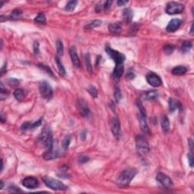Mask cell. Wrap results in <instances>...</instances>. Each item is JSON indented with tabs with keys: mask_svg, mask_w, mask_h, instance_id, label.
Segmentation results:
<instances>
[{
	"mask_svg": "<svg viewBox=\"0 0 194 194\" xmlns=\"http://www.w3.org/2000/svg\"><path fill=\"white\" fill-rule=\"evenodd\" d=\"M108 30L113 34H118L122 31V26L120 23H112L108 26Z\"/></svg>",
	"mask_w": 194,
	"mask_h": 194,
	"instance_id": "obj_16",
	"label": "cell"
},
{
	"mask_svg": "<svg viewBox=\"0 0 194 194\" xmlns=\"http://www.w3.org/2000/svg\"><path fill=\"white\" fill-rule=\"evenodd\" d=\"M89 157L87 156H81V157L79 158L78 161L79 162H81V164H84V163H86L89 161Z\"/></svg>",
	"mask_w": 194,
	"mask_h": 194,
	"instance_id": "obj_42",
	"label": "cell"
},
{
	"mask_svg": "<svg viewBox=\"0 0 194 194\" xmlns=\"http://www.w3.org/2000/svg\"><path fill=\"white\" fill-rule=\"evenodd\" d=\"M55 59H56V64H57V66H58V71H59L60 74L65 76V74H66V71H65V68H64L63 65H62V63H61V61H60L59 58H58V56H56V58H55Z\"/></svg>",
	"mask_w": 194,
	"mask_h": 194,
	"instance_id": "obj_28",
	"label": "cell"
},
{
	"mask_svg": "<svg viewBox=\"0 0 194 194\" xmlns=\"http://www.w3.org/2000/svg\"><path fill=\"white\" fill-rule=\"evenodd\" d=\"M187 68L185 66H182V65H179V66L175 67V68L172 69V74L176 76H181L184 75L187 73Z\"/></svg>",
	"mask_w": 194,
	"mask_h": 194,
	"instance_id": "obj_19",
	"label": "cell"
},
{
	"mask_svg": "<svg viewBox=\"0 0 194 194\" xmlns=\"http://www.w3.org/2000/svg\"><path fill=\"white\" fill-rule=\"evenodd\" d=\"M193 25H192V26H191V28H190V33H191V34H193Z\"/></svg>",
	"mask_w": 194,
	"mask_h": 194,
	"instance_id": "obj_51",
	"label": "cell"
},
{
	"mask_svg": "<svg viewBox=\"0 0 194 194\" xmlns=\"http://www.w3.org/2000/svg\"><path fill=\"white\" fill-rule=\"evenodd\" d=\"M161 124L162 131L164 133H168L170 130V121L166 115H162L161 118Z\"/></svg>",
	"mask_w": 194,
	"mask_h": 194,
	"instance_id": "obj_22",
	"label": "cell"
},
{
	"mask_svg": "<svg viewBox=\"0 0 194 194\" xmlns=\"http://www.w3.org/2000/svg\"><path fill=\"white\" fill-rule=\"evenodd\" d=\"M156 180L158 182H159L163 187H166V188H170L173 186V182H172V179L170 178L168 175L159 172L156 176Z\"/></svg>",
	"mask_w": 194,
	"mask_h": 194,
	"instance_id": "obj_10",
	"label": "cell"
},
{
	"mask_svg": "<svg viewBox=\"0 0 194 194\" xmlns=\"http://www.w3.org/2000/svg\"><path fill=\"white\" fill-rule=\"evenodd\" d=\"M191 48H192V43H191L190 42L186 41V42H184V43L182 44L181 50L182 52H184V53H187Z\"/></svg>",
	"mask_w": 194,
	"mask_h": 194,
	"instance_id": "obj_36",
	"label": "cell"
},
{
	"mask_svg": "<svg viewBox=\"0 0 194 194\" xmlns=\"http://www.w3.org/2000/svg\"><path fill=\"white\" fill-rule=\"evenodd\" d=\"M79 109H80V112H81V115H82L83 117L87 118L90 115V112H89V108H88L86 104L81 105V103H80V108H79Z\"/></svg>",
	"mask_w": 194,
	"mask_h": 194,
	"instance_id": "obj_25",
	"label": "cell"
},
{
	"mask_svg": "<svg viewBox=\"0 0 194 194\" xmlns=\"http://www.w3.org/2000/svg\"><path fill=\"white\" fill-rule=\"evenodd\" d=\"M38 140L47 149H53L54 140L52 133V131L49 127H45L42 131L41 133L38 137Z\"/></svg>",
	"mask_w": 194,
	"mask_h": 194,
	"instance_id": "obj_2",
	"label": "cell"
},
{
	"mask_svg": "<svg viewBox=\"0 0 194 194\" xmlns=\"http://www.w3.org/2000/svg\"><path fill=\"white\" fill-rule=\"evenodd\" d=\"M38 67L40 68H41L42 70H43L44 71L46 72V73H47L48 74H49V75L52 76V77H54V74H53V71L51 70V68H49V66H46V65H42V64H39Z\"/></svg>",
	"mask_w": 194,
	"mask_h": 194,
	"instance_id": "obj_34",
	"label": "cell"
},
{
	"mask_svg": "<svg viewBox=\"0 0 194 194\" xmlns=\"http://www.w3.org/2000/svg\"><path fill=\"white\" fill-rule=\"evenodd\" d=\"M0 183H1V187H0V189H2V188H3V186H4L3 182L1 181V182H0Z\"/></svg>",
	"mask_w": 194,
	"mask_h": 194,
	"instance_id": "obj_50",
	"label": "cell"
},
{
	"mask_svg": "<svg viewBox=\"0 0 194 194\" xmlns=\"http://www.w3.org/2000/svg\"><path fill=\"white\" fill-rule=\"evenodd\" d=\"M175 46L172 45H166L163 48V51L164 53L166 55H171L173 53V52L175 51Z\"/></svg>",
	"mask_w": 194,
	"mask_h": 194,
	"instance_id": "obj_35",
	"label": "cell"
},
{
	"mask_svg": "<svg viewBox=\"0 0 194 194\" xmlns=\"http://www.w3.org/2000/svg\"><path fill=\"white\" fill-rule=\"evenodd\" d=\"M77 1H75V0H72V1H70V2H68V4L65 6V10H67L68 12H72L75 9L76 6H77Z\"/></svg>",
	"mask_w": 194,
	"mask_h": 194,
	"instance_id": "obj_30",
	"label": "cell"
},
{
	"mask_svg": "<svg viewBox=\"0 0 194 194\" xmlns=\"http://www.w3.org/2000/svg\"><path fill=\"white\" fill-rule=\"evenodd\" d=\"M126 77H128V79H130V80H132V79L134 78L135 75H134V74H133V73H131V72H129V73H128V74H127Z\"/></svg>",
	"mask_w": 194,
	"mask_h": 194,
	"instance_id": "obj_48",
	"label": "cell"
},
{
	"mask_svg": "<svg viewBox=\"0 0 194 194\" xmlns=\"http://www.w3.org/2000/svg\"><path fill=\"white\" fill-rule=\"evenodd\" d=\"M139 121H140V128L145 133H149V128L146 121V115L139 114Z\"/></svg>",
	"mask_w": 194,
	"mask_h": 194,
	"instance_id": "obj_15",
	"label": "cell"
},
{
	"mask_svg": "<svg viewBox=\"0 0 194 194\" xmlns=\"http://www.w3.org/2000/svg\"><path fill=\"white\" fill-rule=\"evenodd\" d=\"M146 81L151 86L154 87H158L161 86L162 84L161 77L154 72H149L147 74Z\"/></svg>",
	"mask_w": 194,
	"mask_h": 194,
	"instance_id": "obj_8",
	"label": "cell"
},
{
	"mask_svg": "<svg viewBox=\"0 0 194 194\" xmlns=\"http://www.w3.org/2000/svg\"><path fill=\"white\" fill-rule=\"evenodd\" d=\"M58 156V152L56 150H54V149H47L43 155V158L45 160H52V159H56Z\"/></svg>",
	"mask_w": 194,
	"mask_h": 194,
	"instance_id": "obj_17",
	"label": "cell"
},
{
	"mask_svg": "<svg viewBox=\"0 0 194 194\" xmlns=\"http://www.w3.org/2000/svg\"><path fill=\"white\" fill-rule=\"evenodd\" d=\"M39 89H40L41 96L43 99L46 100H49L53 98V89L48 82H46V81L41 82L40 84V86H39Z\"/></svg>",
	"mask_w": 194,
	"mask_h": 194,
	"instance_id": "obj_5",
	"label": "cell"
},
{
	"mask_svg": "<svg viewBox=\"0 0 194 194\" xmlns=\"http://www.w3.org/2000/svg\"><path fill=\"white\" fill-rule=\"evenodd\" d=\"M128 3V1H126V0H119L118 1L117 4L118 6H123V5H126V4Z\"/></svg>",
	"mask_w": 194,
	"mask_h": 194,
	"instance_id": "obj_45",
	"label": "cell"
},
{
	"mask_svg": "<svg viewBox=\"0 0 194 194\" xmlns=\"http://www.w3.org/2000/svg\"><path fill=\"white\" fill-rule=\"evenodd\" d=\"M27 95V92L23 89H17L14 92V96L18 101H23Z\"/></svg>",
	"mask_w": 194,
	"mask_h": 194,
	"instance_id": "obj_18",
	"label": "cell"
},
{
	"mask_svg": "<svg viewBox=\"0 0 194 194\" xmlns=\"http://www.w3.org/2000/svg\"><path fill=\"white\" fill-rule=\"evenodd\" d=\"M22 184L27 189H35L39 186V181L34 177H27L23 180Z\"/></svg>",
	"mask_w": 194,
	"mask_h": 194,
	"instance_id": "obj_11",
	"label": "cell"
},
{
	"mask_svg": "<svg viewBox=\"0 0 194 194\" xmlns=\"http://www.w3.org/2000/svg\"><path fill=\"white\" fill-rule=\"evenodd\" d=\"M56 49H57V53H58V56H63L64 54V46L63 43L61 42V40H58L56 41Z\"/></svg>",
	"mask_w": 194,
	"mask_h": 194,
	"instance_id": "obj_31",
	"label": "cell"
},
{
	"mask_svg": "<svg viewBox=\"0 0 194 194\" xmlns=\"http://www.w3.org/2000/svg\"><path fill=\"white\" fill-rule=\"evenodd\" d=\"M9 190H10V192H22V191L21 190H19L18 188V187H9Z\"/></svg>",
	"mask_w": 194,
	"mask_h": 194,
	"instance_id": "obj_44",
	"label": "cell"
},
{
	"mask_svg": "<svg viewBox=\"0 0 194 194\" xmlns=\"http://www.w3.org/2000/svg\"><path fill=\"white\" fill-rule=\"evenodd\" d=\"M137 174V170L133 168H128L124 169L121 175H119L117 180V184L121 187H127L130 184L131 180L134 178V177Z\"/></svg>",
	"mask_w": 194,
	"mask_h": 194,
	"instance_id": "obj_1",
	"label": "cell"
},
{
	"mask_svg": "<svg viewBox=\"0 0 194 194\" xmlns=\"http://www.w3.org/2000/svg\"><path fill=\"white\" fill-rule=\"evenodd\" d=\"M43 121V118H41L40 119H39L38 121H35L34 123H29L26 122L25 124H22L21 129L22 131H27V130H32V129H35V128H38L39 126H40L41 124H42Z\"/></svg>",
	"mask_w": 194,
	"mask_h": 194,
	"instance_id": "obj_14",
	"label": "cell"
},
{
	"mask_svg": "<svg viewBox=\"0 0 194 194\" xmlns=\"http://www.w3.org/2000/svg\"><path fill=\"white\" fill-rule=\"evenodd\" d=\"M114 96H115V101L117 102H118L121 100V90H120L119 87H116L115 89Z\"/></svg>",
	"mask_w": 194,
	"mask_h": 194,
	"instance_id": "obj_38",
	"label": "cell"
},
{
	"mask_svg": "<svg viewBox=\"0 0 194 194\" xmlns=\"http://www.w3.org/2000/svg\"><path fill=\"white\" fill-rule=\"evenodd\" d=\"M123 19L126 23L131 22L133 19V12L131 9H126L123 13Z\"/></svg>",
	"mask_w": 194,
	"mask_h": 194,
	"instance_id": "obj_24",
	"label": "cell"
},
{
	"mask_svg": "<svg viewBox=\"0 0 194 194\" xmlns=\"http://www.w3.org/2000/svg\"><path fill=\"white\" fill-rule=\"evenodd\" d=\"M184 11V5L176 2H170L167 4L166 12L168 14H180Z\"/></svg>",
	"mask_w": 194,
	"mask_h": 194,
	"instance_id": "obj_7",
	"label": "cell"
},
{
	"mask_svg": "<svg viewBox=\"0 0 194 194\" xmlns=\"http://www.w3.org/2000/svg\"><path fill=\"white\" fill-rule=\"evenodd\" d=\"M86 137H87V131H84L81 133V138L82 140H84L86 139Z\"/></svg>",
	"mask_w": 194,
	"mask_h": 194,
	"instance_id": "obj_47",
	"label": "cell"
},
{
	"mask_svg": "<svg viewBox=\"0 0 194 194\" xmlns=\"http://www.w3.org/2000/svg\"><path fill=\"white\" fill-rule=\"evenodd\" d=\"M69 53H70L71 58V61L73 65H74L75 68H81V61L78 58V55H77V49L74 45L71 46L70 49H69Z\"/></svg>",
	"mask_w": 194,
	"mask_h": 194,
	"instance_id": "obj_12",
	"label": "cell"
},
{
	"mask_svg": "<svg viewBox=\"0 0 194 194\" xmlns=\"http://www.w3.org/2000/svg\"><path fill=\"white\" fill-rule=\"evenodd\" d=\"M136 151L140 156H144L149 152V144L146 138L142 135H137L136 137Z\"/></svg>",
	"mask_w": 194,
	"mask_h": 194,
	"instance_id": "obj_3",
	"label": "cell"
},
{
	"mask_svg": "<svg viewBox=\"0 0 194 194\" xmlns=\"http://www.w3.org/2000/svg\"><path fill=\"white\" fill-rule=\"evenodd\" d=\"M33 51L36 55H38L40 53V49H39V43L35 41L33 43Z\"/></svg>",
	"mask_w": 194,
	"mask_h": 194,
	"instance_id": "obj_40",
	"label": "cell"
},
{
	"mask_svg": "<svg viewBox=\"0 0 194 194\" xmlns=\"http://www.w3.org/2000/svg\"><path fill=\"white\" fill-rule=\"evenodd\" d=\"M22 11L20 10V9H14L12 12L11 14L9 15V18L10 19H13V20H17L19 19L20 18H21V16H22Z\"/></svg>",
	"mask_w": 194,
	"mask_h": 194,
	"instance_id": "obj_27",
	"label": "cell"
},
{
	"mask_svg": "<svg viewBox=\"0 0 194 194\" xmlns=\"http://www.w3.org/2000/svg\"><path fill=\"white\" fill-rule=\"evenodd\" d=\"M9 83V84H11V85H13V86H17V84H19L18 81H17L16 79H12V78H10Z\"/></svg>",
	"mask_w": 194,
	"mask_h": 194,
	"instance_id": "obj_43",
	"label": "cell"
},
{
	"mask_svg": "<svg viewBox=\"0 0 194 194\" xmlns=\"http://www.w3.org/2000/svg\"><path fill=\"white\" fill-rule=\"evenodd\" d=\"M101 25L102 21H100V20H95V21H93L92 23L89 24L87 26H86V29H87V30H92V29H93V28L95 27H100Z\"/></svg>",
	"mask_w": 194,
	"mask_h": 194,
	"instance_id": "obj_32",
	"label": "cell"
},
{
	"mask_svg": "<svg viewBox=\"0 0 194 194\" xmlns=\"http://www.w3.org/2000/svg\"><path fill=\"white\" fill-rule=\"evenodd\" d=\"M71 143V136H66L65 138L62 140V148L64 150H66L68 148L69 145Z\"/></svg>",
	"mask_w": 194,
	"mask_h": 194,
	"instance_id": "obj_33",
	"label": "cell"
},
{
	"mask_svg": "<svg viewBox=\"0 0 194 194\" xmlns=\"http://www.w3.org/2000/svg\"><path fill=\"white\" fill-rule=\"evenodd\" d=\"M34 21L39 25H45L46 22V18H45V14L43 12H40L37 16L34 18Z\"/></svg>",
	"mask_w": 194,
	"mask_h": 194,
	"instance_id": "obj_26",
	"label": "cell"
},
{
	"mask_svg": "<svg viewBox=\"0 0 194 194\" xmlns=\"http://www.w3.org/2000/svg\"><path fill=\"white\" fill-rule=\"evenodd\" d=\"M189 146H190V148L191 150H192L193 146V143L192 139H189Z\"/></svg>",
	"mask_w": 194,
	"mask_h": 194,
	"instance_id": "obj_49",
	"label": "cell"
},
{
	"mask_svg": "<svg viewBox=\"0 0 194 194\" xmlns=\"http://www.w3.org/2000/svg\"><path fill=\"white\" fill-rule=\"evenodd\" d=\"M177 109H181V104L177 100L171 98L169 100V111L173 112Z\"/></svg>",
	"mask_w": 194,
	"mask_h": 194,
	"instance_id": "obj_20",
	"label": "cell"
},
{
	"mask_svg": "<svg viewBox=\"0 0 194 194\" xmlns=\"http://www.w3.org/2000/svg\"><path fill=\"white\" fill-rule=\"evenodd\" d=\"M187 158H188V160H189L190 165L191 168H193V154L191 152L188 154L187 155Z\"/></svg>",
	"mask_w": 194,
	"mask_h": 194,
	"instance_id": "obj_41",
	"label": "cell"
},
{
	"mask_svg": "<svg viewBox=\"0 0 194 194\" xmlns=\"http://www.w3.org/2000/svg\"><path fill=\"white\" fill-rule=\"evenodd\" d=\"M43 180L45 185L53 190H66L68 189V187L65 184L56 179L45 177L43 178Z\"/></svg>",
	"mask_w": 194,
	"mask_h": 194,
	"instance_id": "obj_4",
	"label": "cell"
},
{
	"mask_svg": "<svg viewBox=\"0 0 194 194\" xmlns=\"http://www.w3.org/2000/svg\"><path fill=\"white\" fill-rule=\"evenodd\" d=\"M87 91L88 93L93 96V98H97V96H98V91L96 89V87H94L93 86L89 87V88L87 89Z\"/></svg>",
	"mask_w": 194,
	"mask_h": 194,
	"instance_id": "obj_37",
	"label": "cell"
},
{
	"mask_svg": "<svg viewBox=\"0 0 194 194\" xmlns=\"http://www.w3.org/2000/svg\"><path fill=\"white\" fill-rule=\"evenodd\" d=\"M124 68L123 65H116V67L114 69L113 71V76L115 78L119 79L122 76L123 73H124Z\"/></svg>",
	"mask_w": 194,
	"mask_h": 194,
	"instance_id": "obj_23",
	"label": "cell"
},
{
	"mask_svg": "<svg viewBox=\"0 0 194 194\" xmlns=\"http://www.w3.org/2000/svg\"><path fill=\"white\" fill-rule=\"evenodd\" d=\"M84 59H85V63H86L87 68L89 73H92L93 72V68H92V65H91V61H90V56L89 53H87L84 56Z\"/></svg>",
	"mask_w": 194,
	"mask_h": 194,
	"instance_id": "obj_29",
	"label": "cell"
},
{
	"mask_svg": "<svg viewBox=\"0 0 194 194\" xmlns=\"http://www.w3.org/2000/svg\"><path fill=\"white\" fill-rule=\"evenodd\" d=\"M111 129H112L114 136L118 140L120 139V136H121V123H120L118 118H113L112 119V121H111Z\"/></svg>",
	"mask_w": 194,
	"mask_h": 194,
	"instance_id": "obj_9",
	"label": "cell"
},
{
	"mask_svg": "<svg viewBox=\"0 0 194 194\" xmlns=\"http://www.w3.org/2000/svg\"><path fill=\"white\" fill-rule=\"evenodd\" d=\"M159 97V93L156 90H149L146 92L144 95V98L146 100H155Z\"/></svg>",
	"mask_w": 194,
	"mask_h": 194,
	"instance_id": "obj_21",
	"label": "cell"
},
{
	"mask_svg": "<svg viewBox=\"0 0 194 194\" xmlns=\"http://www.w3.org/2000/svg\"><path fill=\"white\" fill-rule=\"evenodd\" d=\"M105 51L108 56L114 60L116 65H123L124 60H125V56L122 53H119L116 50H114L108 45H107L105 47Z\"/></svg>",
	"mask_w": 194,
	"mask_h": 194,
	"instance_id": "obj_6",
	"label": "cell"
},
{
	"mask_svg": "<svg viewBox=\"0 0 194 194\" xmlns=\"http://www.w3.org/2000/svg\"><path fill=\"white\" fill-rule=\"evenodd\" d=\"M181 25L182 21L180 19H177V18L172 19L168 23V26L166 27V30L169 33H173V32L176 31L177 30H178L180 27L181 26Z\"/></svg>",
	"mask_w": 194,
	"mask_h": 194,
	"instance_id": "obj_13",
	"label": "cell"
},
{
	"mask_svg": "<svg viewBox=\"0 0 194 194\" xmlns=\"http://www.w3.org/2000/svg\"><path fill=\"white\" fill-rule=\"evenodd\" d=\"M112 3V1H107V2H105V3H104L103 6H102L103 10L105 11V12H108V11L110 9Z\"/></svg>",
	"mask_w": 194,
	"mask_h": 194,
	"instance_id": "obj_39",
	"label": "cell"
},
{
	"mask_svg": "<svg viewBox=\"0 0 194 194\" xmlns=\"http://www.w3.org/2000/svg\"><path fill=\"white\" fill-rule=\"evenodd\" d=\"M6 71H7V63H5L4 66L1 69V75H3L5 72H6Z\"/></svg>",
	"mask_w": 194,
	"mask_h": 194,
	"instance_id": "obj_46",
	"label": "cell"
}]
</instances>
